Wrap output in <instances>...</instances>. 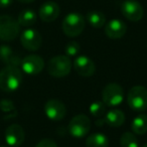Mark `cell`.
<instances>
[{"instance_id": "6da1fadb", "label": "cell", "mask_w": 147, "mask_h": 147, "mask_svg": "<svg viewBox=\"0 0 147 147\" xmlns=\"http://www.w3.org/2000/svg\"><path fill=\"white\" fill-rule=\"evenodd\" d=\"M22 74L17 67L6 65L0 71V90L6 93H12L20 87Z\"/></svg>"}, {"instance_id": "7a4b0ae2", "label": "cell", "mask_w": 147, "mask_h": 147, "mask_svg": "<svg viewBox=\"0 0 147 147\" xmlns=\"http://www.w3.org/2000/svg\"><path fill=\"white\" fill-rule=\"evenodd\" d=\"M85 24V19L82 14L78 12H71L63 18L61 28L67 36L76 37L84 31Z\"/></svg>"}, {"instance_id": "3957f363", "label": "cell", "mask_w": 147, "mask_h": 147, "mask_svg": "<svg viewBox=\"0 0 147 147\" xmlns=\"http://www.w3.org/2000/svg\"><path fill=\"white\" fill-rule=\"evenodd\" d=\"M71 61L67 55L51 57L47 63V73L53 78H63L71 73Z\"/></svg>"}, {"instance_id": "277c9868", "label": "cell", "mask_w": 147, "mask_h": 147, "mask_svg": "<svg viewBox=\"0 0 147 147\" xmlns=\"http://www.w3.org/2000/svg\"><path fill=\"white\" fill-rule=\"evenodd\" d=\"M20 32V25L10 15L0 16V39L11 41L15 39Z\"/></svg>"}, {"instance_id": "5b68a950", "label": "cell", "mask_w": 147, "mask_h": 147, "mask_svg": "<svg viewBox=\"0 0 147 147\" xmlns=\"http://www.w3.org/2000/svg\"><path fill=\"white\" fill-rule=\"evenodd\" d=\"M127 103L132 110L142 112L147 109V90L142 86H135L127 95Z\"/></svg>"}, {"instance_id": "8992f818", "label": "cell", "mask_w": 147, "mask_h": 147, "mask_svg": "<svg viewBox=\"0 0 147 147\" xmlns=\"http://www.w3.org/2000/svg\"><path fill=\"white\" fill-rule=\"evenodd\" d=\"M69 133L75 138H83L91 130V120L84 114L73 117L69 123Z\"/></svg>"}, {"instance_id": "52a82bcc", "label": "cell", "mask_w": 147, "mask_h": 147, "mask_svg": "<svg viewBox=\"0 0 147 147\" xmlns=\"http://www.w3.org/2000/svg\"><path fill=\"white\" fill-rule=\"evenodd\" d=\"M124 90L119 84L110 83L104 88L102 92V100L106 106L116 107L123 102Z\"/></svg>"}, {"instance_id": "ba28073f", "label": "cell", "mask_w": 147, "mask_h": 147, "mask_svg": "<svg viewBox=\"0 0 147 147\" xmlns=\"http://www.w3.org/2000/svg\"><path fill=\"white\" fill-rule=\"evenodd\" d=\"M121 12L125 18L133 22L141 20L144 14L142 5L136 0H125L121 5Z\"/></svg>"}, {"instance_id": "9c48e42d", "label": "cell", "mask_w": 147, "mask_h": 147, "mask_svg": "<svg viewBox=\"0 0 147 147\" xmlns=\"http://www.w3.org/2000/svg\"><path fill=\"white\" fill-rule=\"evenodd\" d=\"M45 113L49 119L53 121L63 120L67 115L65 105L57 99H51L45 105Z\"/></svg>"}, {"instance_id": "30bf717a", "label": "cell", "mask_w": 147, "mask_h": 147, "mask_svg": "<svg viewBox=\"0 0 147 147\" xmlns=\"http://www.w3.org/2000/svg\"><path fill=\"white\" fill-rule=\"evenodd\" d=\"M20 42L25 49L30 51H37L41 47L42 37L37 30L28 28L24 30L20 35Z\"/></svg>"}, {"instance_id": "8fae6325", "label": "cell", "mask_w": 147, "mask_h": 147, "mask_svg": "<svg viewBox=\"0 0 147 147\" xmlns=\"http://www.w3.org/2000/svg\"><path fill=\"white\" fill-rule=\"evenodd\" d=\"M21 67L23 71L29 76H35L39 74L45 67V61L42 57L37 55H29L22 59L21 61Z\"/></svg>"}, {"instance_id": "7c38bea8", "label": "cell", "mask_w": 147, "mask_h": 147, "mask_svg": "<svg viewBox=\"0 0 147 147\" xmlns=\"http://www.w3.org/2000/svg\"><path fill=\"white\" fill-rule=\"evenodd\" d=\"M74 69L82 77H92L96 71V65L90 57L80 55L74 61Z\"/></svg>"}, {"instance_id": "4fadbf2b", "label": "cell", "mask_w": 147, "mask_h": 147, "mask_svg": "<svg viewBox=\"0 0 147 147\" xmlns=\"http://www.w3.org/2000/svg\"><path fill=\"white\" fill-rule=\"evenodd\" d=\"M24 130L18 124H12L5 130V141L10 147H18L24 141Z\"/></svg>"}, {"instance_id": "5bb4252c", "label": "cell", "mask_w": 147, "mask_h": 147, "mask_svg": "<svg viewBox=\"0 0 147 147\" xmlns=\"http://www.w3.org/2000/svg\"><path fill=\"white\" fill-rule=\"evenodd\" d=\"M61 9L57 3L53 1H47L39 8V17L45 22H51L55 21L59 17Z\"/></svg>"}, {"instance_id": "9a60e30c", "label": "cell", "mask_w": 147, "mask_h": 147, "mask_svg": "<svg viewBox=\"0 0 147 147\" xmlns=\"http://www.w3.org/2000/svg\"><path fill=\"white\" fill-rule=\"evenodd\" d=\"M127 25L120 19H112L105 25V33L111 39H119L125 35Z\"/></svg>"}, {"instance_id": "2e32d148", "label": "cell", "mask_w": 147, "mask_h": 147, "mask_svg": "<svg viewBox=\"0 0 147 147\" xmlns=\"http://www.w3.org/2000/svg\"><path fill=\"white\" fill-rule=\"evenodd\" d=\"M0 59L2 63H6V65H12L17 67L19 65H21V61H22L20 57L16 55L10 47L5 45L0 47Z\"/></svg>"}, {"instance_id": "e0dca14e", "label": "cell", "mask_w": 147, "mask_h": 147, "mask_svg": "<svg viewBox=\"0 0 147 147\" xmlns=\"http://www.w3.org/2000/svg\"><path fill=\"white\" fill-rule=\"evenodd\" d=\"M125 122V114L119 109H112L105 116V123L111 127H120Z\"/></svg>"}, {"instance_id": "ac0fdd59", "label": "cell", "mask_w": 147, "mask_h": 147, "mask_svg": "<svg viewBox=\"0 0 147 147\" xmlns=\"http://www.w3.org/2000/svg\"><path fill=\"white\" fill-rule=\"evenodd\" d=\"M109 139L102 133H93L87 138L86 147H108Z\"/></svg>"}, {"instance_id": "d6986e66", "label": "cell", "mask_w": 147, "mask_h": 147, "mask_svg": "<svg viewBox=\"0 0 147 147\" xmlns=\"http://www.w3.org/2000/svg\"><path fill=\"white\" fill-rule=\"evenodd\" d=\"M132 131L137 135H144L147 132V115L140 114L136 116L131 124Z\"/></svg>"}, {"instance_id": "ffe728a7", "label": "cell", "mask_w": 147, "mask_h": 147, "mask_svg": "<svg viewBox=\"0 0 147 147\" xmlns=\"http://www.w3.org/2000/svg\"><path fill=\"white\" fill-rule=\"evenodd\" d=\"M17 21H18L20 26H31L36 22V14L31 9H24L19 13Z\"/></svg>"}, {"instance_id": "44dd1931", "label": "cell", "mask_w": 147, "mask_h": 147, "mask_svg": "<svg viewBox=\"0 0 147 147\" xmlns=\"http://www.w3.org/2000/svg\"><path fill=\"white\" fill-rule=\"evenodd\" d=\"M87 20L94 28H101L106 23V16L100 11H90L87 14Z\"/></svg>"}, {"instance_id": "7402d4cb", "label": "cell", "mask_w": 147, "mask_h": 147, "mask_svg": "<svg viewBox=\"0 0 147 147\" xmlns=\"http://www.w3.org/2000/svg\"><path fill=\"white\" fill-rule=\"evenodd\" d=\"M121 147H139V142L136 136L131 132H125L120 138Z\"/></svg>"}, {"instance_id": "603a6c76", "label": "cell", "mask_w": 147, "mask_h": 147, "mask_svg": "<svg viewBox=\"0 0 147 147\" xmlns=\"http://www.w3.org/2000/svg\"><path fill=\"white\" fill-rule=\"evenodd\" d=\"M89 111L94 117H102L105 114V111H106V105L103 102L96 101V102H93L90 105Z\"/></svg>"}, {"instance_id": "cb8c5ba5", "label": "cell", "mask_w": 147, "mask_h": 147, "mask_svg": "<svg viewBox=\"0 0 147 147\" xmlns=\"http://www.w3.org/2000/svg\"><path fill=\"white\" fill-rule=\"evenodd\" d=\"M80 49L81 47L79 45V42H77V41H69L65 45V55L69 57H76L80 53Z\"/></svg>"}, {"instance_id": "d4e9b609", "label": "cell", "mask_w": 147, "mask_h": 147, "mask_svg": "<svg viewBox=\"0 0 147 147\" xmlns=\"http://www.w3.org/2000/svg\"><path fill=\"white\" fill-rule=\"evenodd\" d=\"M14 108L15 107L12 101L7 100V99H3V100L0 101V110L3 111V112L9 113L14 110Z\"/></svg>"}, {"instance_id": "484cf974", "label": "cell", "mask_w": 147, "mask_h": 147, "mask_svg": "<svg viewBox=\"0 0 147 147\" xmlns=\"http://www.w3.org/2000/svg\"><path fill=\"white\" fill-rule=\"evenodd\" d=\"M35 147H57V143L53 140H51V139L45 138L39 141V142L35 145Z\"/></svg>"}, {"instance_id": "4316f807", "label": "cell", "mask_w": 147, "mask_h": 147, "mask_svg": "<svg viewBox=\"0 0 147 147\" xmlns=\"http://www.w3.org/2000/svg\"><path fill=\"white\" fill-rule=\"evenodd\" d=\"M13 0H0V8H7L12 4Z\"/></svg>"}, {"instance_id": "83f0119b", "label": "cell", "mask_w": 147, "mask_h": 147, "mask_svg": "<svg viewBox=\"0 0 147 147\" xmlns=\"http://www.w3.org/2000/svg\"><path fill=\"white\" fill-rule=\"evenodd\" d=\"M18 1L21 3H31V2H33L34 0H18Z\"/></svg>"}, {"instance_id": "f1b7e54d", "label": "cell", "mask_w": 147, "mask_h": 147, "mask_svg": "<svg viewBox=\"0 0 147 147\" xmlns=\"http://www.w3.org/2000/svg\"><path fill=\"white\" fill-rule=\"evenodd\" d=\"M142 147H147V143H146V144H144V145H143Z\"/></svg>"}, {"instance_id": "f546056e", "label": "cell", "mask_w": 147, "mask_h": 147, "mask_svg": "<svg viewBox=\"0 0 147 147\" xmlns=\"http://www.w3.org/2000/svg\"><path fill=\"white\" fill-rule=\"evenodd\" d=\"M0 147H8V146H0Z\"/></svg>"}]
</instances>
